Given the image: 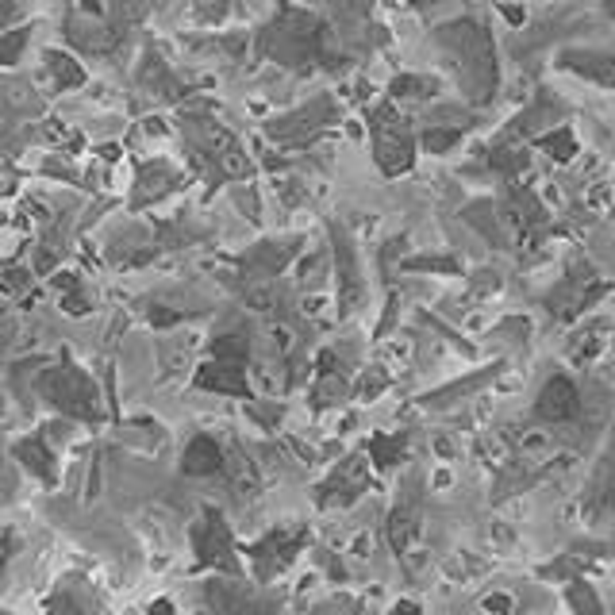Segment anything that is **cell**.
<instances>
[{
  "instance_id": "1",
  "label": "cell",
  "mask_w": 615,
  "mask_h": 615,
  "mask_svg": "<svg viewBox=\"0 0 615 615\" xmlns=\"http://www.w3.org/2000/svg\"><path fill=\"white\" fill-rule=\"evenodd\" d=\"M439 47L454 58L458 74L466 81L469 100H489L496 93V50H492L489 31L473 20H454V24L439 27Z\"/></svg>"
},
{
  "instance_id": "2",
  "label": "cell",
  "mask_w": 615,
  "mask_h": 615,
  "mask_svg": "<svg viewBox=\"0 0 615 615\" xmlns=\"http://www.w3.org/2000/svg\"><path fill=\"white\" fill-rule=\"evenodd\" d=\"M39 393L47 396L58 412H66V416L89 419V423L100 419L97 389H93V381L74 366H62V369L43 373V377H39Z\"/></svg>"
},
{
  "instance_id": "3",
  "label": "cell",
  "mask_w": 615,
  "mask_h": 615,
  "mask_svg": "<svg viewBox=\"0 0 615 615\" xmlns=\"http://www.w3.org/2000/svg\"><path fill=\"white\" fill-rule=\"evenodd\" d=\"M373 154H377V166L389 177L412 170L416 147H412V135L404 131V120L396 116L393 108H377L373 112Z\"/></svg>"
},
{
  "instance_id": "4",
  "label": "cell",
  "mask_w": 615,
  "mask_h": 615,
  "mask_svg": "<svg viewBox=\"0 0 615 615\" xmlns=\"http://www.w3.org/2000/svg\"><path fill=\"white\" fill-rule=\"evenodd\" d=\"M193 546H197L200 566L223 569L227 577L239 573V562H235V542H231V531H227V523H223L220 512H212V508L204 512V519H200L197 531H193Z\"/></svg>"
},
{
  "instance_id": "5",
  "label": "cell",
  "mask_w": 615,
  "mask_h": 615,
  "mask_svg": "<svg viewBox=\"0 0 615 615\" xmlns=\"http://www.w3.org/2000/svg\"><path fill=\"white\" fill-rule=\"evenodd\" d=\"M204 600H208V608L216 615H273L277 612V604H273L270 596L246 589V585H239L235 577H216V581H208Z\"/></svg>"
},
{
  "instance_id": "6",
  "label": "cell",
  "mask_w": 615,
  "mask_h": 615,
  "mask_svg": "<svg viewBox=\"0 0 615 615\" xmlns=\"http://www.w3.org/2000/svg\"><path fill=\"white\" fill-rule=\"evenodd\" d=\"M300 546H304V531L300 527H281V531H270L262 542H254L250 546V558H254L258 581L270 585L281 569H289V562L300 554Z\"/></svg>"
},
{
  "instance_id": "7",
  "label": "cell",
  "mask_w": 615,
  "mask_h": 615,
  "mask_svg": "<svg viewBox=\"0 0 615 615\" xmlns=\"http://www.w3.org/2000/svg\"><path fill=\"white\" fill-rule=\"evenodd\" d=\"M97 612H100V596L93 589V581L81 577V573H66L47 596V615H97Z\"/></svg>"
},
{
  "instance_id": "8",
  "label": "cell",
  "mask_w": 615,
  "mask_h": 615,
  "mask_svg": "<svg viewBox=\"0 0 615 615\" xmlns=\"http://www.w3.org/2000/svg\"><path fill=\"white\" fill-rule=\"evenodd\" d=\"M581 412V393H577V385L562 377V373H554L546 385H542L539 400H535V416L546 419V423H566Z\"/></svg>"
},
{
  "instance_id": "9",
  "label": "cell",
  "mask_w": 615,
  "mask_h": 615,
  "mask_svg": "<svg viewBox=\"0 0 615 615\" xmlns=\"http://www.w3.org/2000/svg\"><path fill=\"white\" fill-rule=\"evenodd\" d=\"M366 462H362V454H354V458H346L343 469L339 473H331V481L320 489V504H350L358 492L369 485V473Z\"/></svg>"
},
{
  "instance_id": "10",
  "label": "cell",
  "mask_w": 615,
  "mask_h": 615,
  "mask_svg": "<svg viewBox=\"0 0 615 615\" xmlns=\"http://www.w3.org/2000/svg\"><path fill=\"white\" fill-rule=\"evenodd\" d=\"M197 385L208 393H223V396H250L243 366H231V362H208L197 369Z\"/></svg>"
},
{
  "instance_id": "11",
  "label": "cell",
  "mask_w": 615,
  "mask_h": 615,
  "mask_svg": "<svg viewBox=\"0 0 615 615\" xmlns=\"http://www.w3.org/2000/svg\"><path fill=\"white\" fill-rule=\"evenodd\" d=\"M220 466H223V450L208 435H197L193 443L185 446V454H181V469L189 477H208V473H216Z\"/></svg>"
},
{
  "instance_id": "12",
  "label": "cell",
  "mask_w": 615,
  "mask_h": 615,
  "mask_svg": "<svg viewBox=\"0 0 615 615\" xmlns=\"http://www.w3.org/2000/svg\"><path fill=\"white\" fill-rule=\"evenodd\" d=\"M562 66H566V70H577V74L596 77L600 85L612 81V58L600 54V50H566V54H562Z\"/></svg>"
},
{
  "instance_id": "13",
  "label": "cell",
  "mask_w": 615,
  "mask_h": 615,
  "mask_svg": "<svg viewBox=\"0 0 615 615\" xmlns=\"http://www.w3.org/2000/svg\"><path fill=\"white\" fill-rule=\"evenodd\" d=\"M16 458H20L27 469H35V477L54 481V458H50V450L43 439H20V443H16Z\"/></svg>"
},
{
  "instance_id": "14",
  "label": "cell",
  "mask_w": 615,
  "mask_h": 615,
  "mask_svg": "<svg viewBox=\"0 0 615 615\" xmlns=\"http://www.w3.org/2000/svg\"><path fill=\"white\" fill-rule=\"evenodd\" d=\"M335 235V258H339V270H343V289H346V304L358 296V273H354V254H350V243H346V235L335 227L331 231Z\"/></svg>"
},
{
  "instance_id": "15",
  "label": "cell",
  "mask_w": 615,
  "mask_h": 615,
  "mask_svg": "<svg viewBox=\"0 0 615 615\" xmlns=\"http://www.w3.org/2000/svg\"><path fill=\"white\" fill-rule=\"evenodd\" d=\"M400 454H404V439H389V435L369 439V458L377 469H393L400 462Z\"/></svg>"
},
{
  "instance_id": "16",
  "label": "cell",
  "mask_w": 615,
  "mask_h": 615,
  "mask_svg": "<svg viewBox=\"0 0 615 615\" xmlns=\"http://www.w3.org/2000/svg\"><path fill=\"white\" fill-rule=\"evenodd\" d=\"M47 62H50V70H54V77H58V85H62V89H74V85L85 81L81 66H74V58H66V54H58V50H50Z\"/></svg>"
},
{
  "instance_id": "17",
  "label": "cell",
  "mask_w": 615,
  "mask_h": 615,
  "mask_svg": "<svg viewBox=\"0 0 615 615\" xmlns=\"http://www.w3.org/2000/svg\"><path fill=\"white\" fill-rule=\"evenodd\" d=\"M435 89H439V85H435L431 77L404 74L393 81V97H435Z\"/></svg>"
},
{
  "instance_id": "18",
  "label": "cell",
  "mask_w": 615,
  "mask_h": 615,
  "mask_svg": "<svg viewBox=\"0 0 615 615\" xmlns=\"http://www.w3.org/2000/svg\"><path fill=\"white\" fill-rule=\"evenodd\" d=\"M212 354H216V362H231V366H243L246 362V343L243 339H235V335H223L212 343Z\"/></svg>"
},
{
  "instance_id": "19",
  "label": "cell",
  "mask_w": 615,
  "mask_h": 615,
  "mask_svg": "<svg viewBox=\"0 0 615 615\" xmlns=\"http://www.w3.org/2000/svg\"><path fill=\"white\" fill-rule=\"evenodd\" d=\"M454 143H462V127H431V131L423 135V147L431 150V154H443V150H450Z\"/></svg>"
},
{
  "instance_id": "20",
  "label": "cell",
  "mask_w": 615,
  "mask_h": 615,
  "mask_svg": "<svg viewBox=\"0 0 615 615\" xmlns=\"http://www.w3.org/2000/svg\"><path fill=\"white\" fill-rule=\"evenodd\" d=\"M27 27H20V31H8L4 39H0V66H12L20 54H24V47H27Z\"/></svg>"
},
{
  "instance_id": "21",
  "label": "cell",
  "mask_w": 615,
  "mask_h": 615,
  "mask_svg": "<svg viewBox=\"0 0 615 615\" xmlns=\"http://www.w3.org/2000/svg\"><path fill=\"white\" fill-rule=\"evenodd\" d=\"M542 147L550 150L558 162H566V158H573V150H577V143H573V135H569V127H558L554 135H546L542 139Z\"/></svg>"
},
{
  "instance_id": "22",
  "label": "cell",
  "mask_w": 615,
  "mask_h": 615,
  "mask_svg": "<svg viewBox=\"0 0 615 615\" xmlns=\"http://www.w3.org/2000/svg\"><path fill=\"white\" fill-rule=\"evenodd\" d=\"M569 596H573V604H577V612H585V615H600V604H596V596H592V589H585V585H573V589H569Z\"/></svg>"
},
{
  "instance_id": "23",
  "label": "cell",
  "mask_w": 615,
  "mask_h": 615,
  "mask_svg": "<svg viewBox=\"0 0 615 615\" xmlns=\"http://www.w3.org/2000/svg\"><path fill=\"white\" fill-rule=\"evenodd\" d=\"M16 12H24V0H0V24H8Z\"/></svg>"
},
{
  "instance_id": "24",
  "label": "cell",
  "mask_w": 615,
  "mask_h": 615,
  "mask_svg": "<svg viewBox=\"0 0 615 615\" xmlns=\"http://www.w3.org/2000/svg\"><path fill=\"white\" fill-rule=\"evenodd\" d=\"M150 615H177L170 608V600H154V604H150Z\"/></svg>"
},
{
  "instance_id": "25",
  "label": "cell",
  "mask_w": 615,
  "mask_h": 615,
  "mask_svg": "<svg viewBox=\"0 0 615 615\" xmlns=\"http://www.w3.org/2000/svg\"><path fill=\"white\" fill-rule=\"evenodd\" d=\"M8 550H12V542H8V535H0V573H4V562H8Z\"/></svg>"
},
{
  "instance_id": "26",
  "label": "cell",
  "mask_w": 615,
  "mask_h": 615,
  "mask_svg": "<svg viewBox=\"0 0 615 615\" xmlns=\"http://www.w3.org/2000/svg\"><path fill=\"white\" fill-rule=\"evenodd\" d=\"M396 615H419V612L412 608V604H400V608H396Z\"/></svg>"
},
{
  "instance_id": "27",
  "label": "cell",
  "mask_w": 615,
  "mask_h": 615,
  "mask_svg": "<svg viewBox=\"0 0 615 615\" xmlns=\"http://www.w3.org/2000/svg\"><path fill=\"white\" fill-rule=\"evenodd\" d=\"M412 4H427V0H412Z\"/></svg>"
}]
</instances>
